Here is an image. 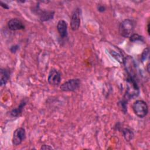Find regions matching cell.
Returning <instances> with one entry per match:
<instances>
[{"label": "cell", "mask_w": 150, "mask_h": 150, "mask_svg": "<svg viewBox=\"0 0 150 150\" xmlns=\"http://www.w3.org/2000/svg\"><path fill=\"white\" fill-rule=\"evenodd\" d=\"M109 53L111 54V56L114 57L116 60H117L118 62L122 63L124 62V57L123 56V54L118 51H115L114 50H110Z\"/></svg>", "instance_id": "14"}, {"label": "cell", "mask_w": 150, "mask_h": 150, "mask_svg": "<svg viewBox=\"0 0 150 150\" xmlns=\"http://www.w3.org/2000/svg\"><path fill=\"white\" fill-rule=\"evenodd\" d=\"M57 29L59 33L60 36L64 39L67 37V22L64 20H60L57 25Z\"/></svg>", "instance_id": "10"}, {"label": "cell", "mask_w": 150, "mask_h": 150, "mask_svg": "<svg viewBox=\"0 0 150 150\" xmlns=\"http://www.w3.org/2000/svg\"><path fill=\"white\" fill-rule=\"evenodd\" d=\"M129 40L132 42H144V37L137 34V33H133L129 38Z\"/></svg>", "instance_id": "16"}, {"label": "cell", "mask_w": 150, "mask_h": 150, "mask_svg": "<svg viewBox=\"0 0 150 150\" xmlns=\"http://www.w3.org/2000/svg\"><path fill=\"white\" fill-rule=\"evenodd\" d=\"M54 15V12L52 11H42L39 13V18L42 22L47 21L49 20L52 19Z\"/></svg>", "instance_id": "12"}, {"label": "cell", "mask_w": 150, "mask_h": 150, "mask_svg": "<svg viewBox=\"0 0 150 150\" xmlns=\"http://www.w3.org/2000/svg\"><path fill=\"white\" fill-rule=\"evenodd\" d=\"M0 4H1V6L3 8H4V9H8L9 8V7L8 6V5L6 4L3 2L2 1H1V2H0Z\"/></svg>", "instance_id": "21"}, {"label": "cell", "mask_w": 150, "mask_h": 150, "mask_svg": "<svg viewBox=\"0 0 150 150\" xmlns=\"http://www.w3.org/2000/svg\"><path fill=\"white\" fill-rule=\"evenodd\" d=\"M149 55V49L148 48H146L144 50L141 56V60L142 62H144L146 58L148 57Z\"/></svg>", "instance_id": "17"}, {"label": "cell", "mask_w": 150, "mask_h": 150, "mask_svg": "<svg viewBox=\"0 0 150 150\" xmlns=\"http://www.w3.org/2000/svg\"><path fill=\"white\" fill-rule=\"evenodd\" d=\"M80 84L79 79H72L61 84L60 88L63 91H74L79 88Z\"/></svg>", "instance_id": "5"}, {"label": "cell", "mask_w": 150, "mask_h": 150, "mask_svg": "<svg viewBox=\"0 0 150 150\" xmlns=\"http://www.w3.org/2000/svg\"><path fill=\"white\" fill-rule=\"evenodd\" d=\"M97 9H98V11L99 12H104V11H105V9H106L104 5H98V7H97Z\"/></svg>", "instance_id": "19"}, {"label": "cell", "mask_w": 150, "mask_h": 150, "mask_svg": "<svg viewBox=\"0 0 150 150\" xmlns=\"http://www.w3.org/2000/svg\"><path fill=\"white\" fill-rule=\"evenodd\" d=\"M122 63L124 65L128 76L135 79L137 77V64L133 57L131 56L124 57Z\"/></svg>", "instance_id": "4"}, {"label": "cell", "mask_w": 150, "mask_h": 150, "mask_svg": "<svg viewBox=\"0 0 150 150\" xmlns=\"http://www.w3.org/2000/svg\"><path fill=\"white\" fill-rule=\"evenodd\" d=\"M149 24L148 23V27H147V29H148V34H149Z\"/></svg>", "instance_id": "22"}, {"label": "cell", "mask_w": 150, "mask_h": 150, "mask_svg": "<svg viewBox=\"0 0 150 150\" xmlns=\"http://www.w3.org/2000/svg\"><path fill=\"white\" fill-rule=\"evenodd\" d=\"M41 149H53V148L52 146H50V145H43L41 148Z\"/></svg>", "instance_id": "20"}, {"label": "cell", "mask_w": 150, "mask_h": 150, "mask_svg": "<svg viewBox=\"0 0 150 150\" xmlns=\"http://www.w3.org/2000/svg\"><path fill=\"white\" fill-rule=\"evenodd\" d=\"M18 48H19V46H18V45L12 46L10 48V50H11V52L12 53H15V52L18 50Z\"/></svg>", "instance_id": "18"}, {"label": "cell", "mask_w": 150, "mask_h": 150, "mask_svg": "<svg viewBox=\"0 0 150 150\" xmlns=\"http://www.w3.org/2000/svg\"><path fill=\"white\" fill-rule=\"evenodd\" d=\"M134 114L139 118H144L148 113V106L146 103L142 100H136L132 104Z\"/></svg>", "instance_id": "2"}, {"label": "cell", "mask_w": 150, "mask_h": 150, "mask_svg": "<svg viewBox=\"0 0 150 150\" xmlns=\"http://www.w3.org/2000/svg\"><path fill=\"white\" fill-rule=\"evenodd\" d=\"M134 29V23L129 19L124 20L119 26V32L124 38H129L132 34Z\"/></svg>", "instance_id": "3"}, {"label": "cell", "mask_w": 150, "mask_h": 150, "mask_svg": "<svg viewBox=\"0 0 150 150\" xmlns=\"http://www.w3.org/2000/svg\"><path fill=\"white\" fill-rule=\"evenodd\" d=\"M80 13L81 10L79 8H76L74 10L70 21V26L72 30L75 31L79 29L80 25Z\"/></svg>", "instance_id": "8"}, {"label": "cell", "mask_w": 150, "mask_h": 150, "mask_svg": "<svg viewBox=\"0 0 150 150\" xmlns=\"http://www.w3.org/2000/svg\"><path fill=\"white\" fill-rule=\"evenodd\" d=\"M122 132L124 138L127 141H130L134 138V134L133 132L129 128H123L122 130Z\"/></svg>", "instance_id": "15"}, {"label": "cell", "mask_w": 150, "mask_h": 150, "mask_svg": "<svg viewBox=\"0 0 150 150\" xmlns=\"http://www.w3.org/2000/svg\"><path fill=\"white\" fill-rule=\"evenodd\" d=\"M26 138V131L22 128H18L16 129L13 134L12 137V144L14 146H18L20 145Z\"/></svg>", "instance_id": "6"}, {"label": "cell", "mask_w": 150, "mask_h": 150, "mask_svg": "<svg viewBox=\"0 0 150 150\" xmlns=\"http://www.w3.org/2000/svg\"><path fill=\"white\" fill-rule=\"evenodd\" d=\"M139 94V88L135 79L128 76L127 78V90L123 99L127 102L131 98L137 97Z\"/></svg>", "instance_id": "1"}, {"label": "cell", "mask_w": 150, "mask_h": 150, "mask_svg": "<svg viewBox=\"0 0 150 150\" xmlns=\"http://www.w3.org/2000/svg\"><path fill=\"white\" fill-rule=\"evenodd\" d=\"M8 26L10 30L13 31L23 30L25 28L23 22L17 18H13L9 20L8 22Z\"/></svg>", "instance_id": "9"}, {"label": "cell", "mask_w": 150, "mask_h": 150, "mask_svg": "<svg viewBox=\"0 0 150 150\" xmlns=\"http://www.w3.org/2000/svg\"><path fill=\"white\" fill-rule=\"evenodd\" d=\"M0 72H1L0 84L1 86H4L7 83L10 77V71L7 69L1 68Z\"/></svg>", "instance_id": "11"}, {"label": "cell", "mask_w": 150, "mask_h": 150, "mask_svg": "<svg viewBox=\"0 0 150 150\" xmlns=\"http://www.w3.org/2000/svg\"><path fill=\"white\" fill-rule=\"evenodd\" d=\"M26 104V101L25 100H22L19 105L18 106V107L13 108L11 112H10V114L12 116V117H18L19 116L22 112L23 109L24 108V107L25 106V105Z\"/></svg>", "instance_id": "13"}, {"label": "cell", "mask_w": 150, "mask_h": 150, "mask_svg": "<svg viewBox=\"0 0 150 150\" xmlns=\"http://www.w3.org/2000/svg\"><path fill=\"white\" fill-rule=\"evenodd\" d=\"M61 81V74L55 69L50 70L48 77L47 81L49 84L53 86H57L60 84Z\"/></svg>", "instance_id": "7"}]
</instances>
